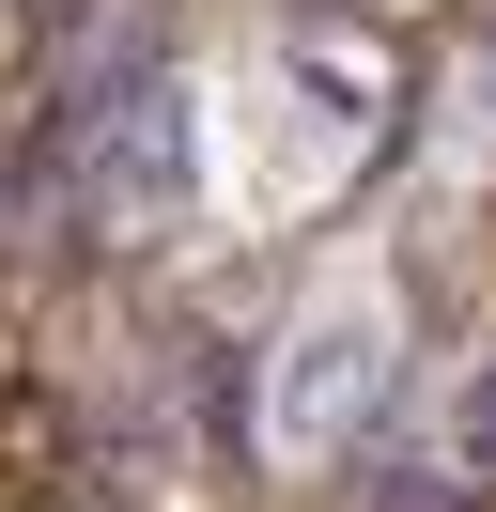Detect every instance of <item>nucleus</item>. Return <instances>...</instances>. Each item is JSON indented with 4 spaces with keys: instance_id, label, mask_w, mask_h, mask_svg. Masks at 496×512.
<instances>
[{
    "instance_id": "2",
    "label": "nucleus",
    "mask_w": 496,
    "mask_h": 512,
    "mask_svg": "<svg viewBox=\"0 0 496 512\" xmlns=\"http://www.w3.org/2000/svg\"><path fill=\"white\" fill-rule=\"evenodd\" d=\"M372 388H388V311H326V326L295 342V373H279L264 435H279V450H341Z\"/></svg>"
},
{
    "instance_id": "3",
    "label": "nucleus",
    "mask_w": 496,
    "mask_h": 512,
    "mask_svg": "<svg viewBox=\"0 0 496 512\" xmlns=\"http://www.w3.org/2000/svg\"><path fill=\"white\" fill-rule=\"evenodd\" d=\"M450 481H496V357L465 373V404H450Z\"/></svg>"
},
{
    "instance_id": "1",
    "label": "nucleus",
    "mask_w": 496,
    "mask_h": 512,
    "mask_svg": "<svg viewBox=\"0 0 496 512\" xmlns=\"http://www.w3.org/2000/svg\"><path fill=\"white\" fill-rule=\"evenodd\" d=\"M186 187H202V140H186V94H171V78L109 94V125H93V218L155 233V218H186Z\"/></svg>"
}]
</instances>
